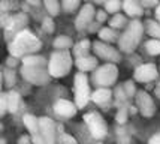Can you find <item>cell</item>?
<instances>
[{"mask_svg":"<svg viewBox=\"0 0 160 144\" xmlns=\"http://www.w3.org/2000/svg\"><path fill=\"white\" fill-rule=\"evenodd\" d=\"M41 41L36 36H33L27 30H21L14 38V42L9 45V53L15 57L22 54H30V53H36L41 48Z\"/></svg>","mask_w":160,"mask_h":144,"instance_id":"6da1fadb","label":"cell"},{"mask_svg":"<svg viewBox=\"0 0 160 144\" xmlns=\"http://www.w3.org/2000/svg\"><path fill=\"white\" fill-rule=\"evenodd\" d=\"M72 66V57L68 50H60L51 56L48 62V72L52 77H64L70 71Z\"/></svg>","mask_w":160,"mask_h":144,"instance_id":"7a4b0ae2","label":"cell"},{"mask_svg":"<svg viewBox=\"0 0 160 144\" xmlns=\"http://www.w3.org/2000/svg\"><path fill=\"white\" fill-rule=\"evenodd\" d=\"M142 24L139 21H132V24L129 26V29L124 32V35L120 38L118 47L121 51L124 53H132L133 50L136 48V45L139 44L141 36H142Z\"/></svg>","mask_w":160,"mask_h":144,"instance_id":"3957f363","label":"cell"},{"mask_svg":"<svg viewBox=\"0 0 160 144\" xmlns=\"http://www.w3.org/2000/svg\"><path fill=\"white\" fill-rule=\"evenodd\" d=\"M90 96V87H88V80L84 72H79L75 75V102L78 108H84L88 102Z\"/></svg>","mask_w":160,"mask_h":144,"instance_id":"277c9868","label":"cell"},{"mask_svg":"<svg viewBox=\"0 0 160 144\" xmlns=\"http://www.w3.org/2000/svg\"><path fill=\"white\" fill-rule=\"evenodd\" d=\"M117 80V68L115 65L106 63L93 74V81L98 84L99 87H109Z\"/></svg>","mask_w":160,"mask_h":144,"instance_id":"5b68a950","label":"cell"},{"mask_svg":"<svg viewBox=\"0 0 160 144\" xmlns=\"http://www.w3.org/2000/svg\"><path fill=\"white\" fill-rule=\"evenodd\" d=\"M85 123L90 129L91 135L94 138H103L106 135V125H105L103 119L99 116L98 113H88L84 117Z\"/></svg>","mask_w":160,"mask_h":144,"instance_id":"8992f818","label":"cell"},{"mask_svg":"<svg viewBox=\"0 0 160 144\" xmlns=\"http://www.w3.org/2000/svg\"><path fill=\"white\" fill-rule=\"evenodd\" d=\"M21 72H22V77H24L26 80H28L30 83L43 84V83L48 81L49 72L41 69V66H24Z\"/></svg>","mask_w":160,"mask_h":144,"instance_id":"52a82bcc","label":"cell"},{"mask_svg":"<svg viewBox=\"0 0 160 144\" xmlns=\"http://www.w3.org/2000/svg\"><path fill=\"white\" fill-rule=\"evenodd\" d=\"M39 128H41V138L43 144H56V132L54 123L48 117L39 119Z\"/></svg>","mask_w":160,"mask_h":144,"instance_id":"ba28073f","label":"cell"},{"mask_svg":"<svg viewBox=\"0 0 160 144\" xmlns=\"http://www.w3.org/2000/svg\"><path fill=\"white\" fill-rule=\"evenodd\" d=\"M136 102H138V107H139V111L142 113V116L150 117L154 114V110H156V108H154V102L148 93H145V92H138Z\"/></svg>","mask_w":160,"mask_h":144,"instance_id":"9c48e42d","label":"cell"},{"mask_svg":"<svg viewBox=\"0 0 160 144\" xmlns=\"http://www.w3.org/2000/svg\"><path fill=\"white\" fill-rule=\"evenodd\" d=\"M156 77H157V68L154 65H151V63L142 65V66H139L135 71V78L141 83L153 81Z\"/></svg>","mask_w":160,"mask_h":144,"instance_id":"30bf717a","label":"cell"},{"mask_svg":"<svg viewBox=\"0 0 160 144\" xmlns=\"http://www.w3.org/2000/svg\"><path fill=\"white\" fill-rule=\"evenodd\" d=\"M94 53L100 57V59H105V60H111V62H118L120 60V54L114 50V48L105 45L102 42H94Z\"/></svg>","mask_w":160,"mask_h":144,"instance_id":"8fae6325","label":"cell"},{"mask_svg":"<svg viewBox=\"0 0 160 144\" xmlns=\"http://www.w3.org/2000/svg\"><path fill=\"white\" fill-rule=\"evenodd\" d=\"M93 17H94V9H93V6H91V5H85V6L81 9V12L78 14L77 21H75L78 30H82V29L87 27V26L90 24V21L93 20Z\"/></svg>","mask_w":160,"mask_h":144,"instance_id":"7c38bea8","label":"cell"},{"mask_svg":"<svg viewBox=\"0 0 160 144\" xmlns=\"http://www.w3.org/2000/svg\"><path fill=\"white\" fill-rule=\"evenodd\" d=\"M54 111L62 117H72V116H75V113H77V107L72 102H69V101L62 99V101H58V102L56 104Z\"/></svg>","mask_w":160,"mask_h":144,"instance_id":"4fadbf2b","label":"cell"},{"mask_svg":"<svg viewBox=\"0 0 160 144\" xmlns=\"http://www.w3.org/2000/svg\"><path fill=\"white\" fill-rule=\"evenodd\" d=\"M123 8L127 12V15H130V17H139L142 14V5L138 0H124Z\"/></svg>","mask_w":160,"mask_h":144,"instance_id":"5bb4252c","label":"cell"},{"mask_svg":"<svg viewBox=\"0 0 160 144\" xmlns=\"http://www.w3.org/2000/svg\"><path fill=\"white\" fill-rule=\"evenodd\" d=\"M98 60L96 57H88V56H84V57H77V66L79 68V71H91V69H96Z\"/></svg>","mask_w":160,"mask_h":144,"instance_id":"9a60e30c","label":"cell"},{"mask_svg":"<svg viewBox=\"0 0 160 144\" xmlns=\"http://www.w3.org/2000/svg\"><path fill=\"white\" fill-rule=\"evenodd\" d=\"M91 99L96 104H105L111 99V92L106 89V87H100V89H98L91 95Z\"/></svg>","mask_w":160,"mask_h":144,"instance_id":"2e32d148","label":"cell"},{"mask_svg":"<svg viewBox=\"0 0 160 144\" xmlns=\"http://www.w3.org/2000/svg\"><path fill=\"white\" fill-rule=\"evenodd\" d=\"M18 105H20V95L17 92H9L8 93V110L15 113L18 110Z\"/></svg>","mask_w":160,"mask_h":144,"instance_id":"e0dca14e","label":"cell"},{"mask_svg":"<svg viewBox=\"0 0 160 144\" xmlns=\"http://www.w3.org/2000/svg\"><path fill=\"white\" fill-rule=\"evenodd\" d=\"M88 50H90V41H81L78 42L75 48H73V54L77 56V57H84V56H87L88 53Z\"/></svg>","mask_w":160,"mask_h":144,"instance_id":"ac0fdd59","label":"cell"},{"mask_svg":"<svg viewBox=\"0 0 160 144\" xmlns=\"http://www.w3.org/2000/svg\"><path fill=\"white\" fill-rule=\"evenodd\" d=\"M24 66H43L45 65V59L43 57H36V56H26L22 59Z\"/></svg>","mask_w":160,"mask_h":144,"instance_id":"d6986e66","label":"cell"},{"mask_svg":"<svg viewBox=\"0 0 160 144\" xmlns=\"http://www.w3.org/2000/svg\"><path fill=\"white\" fill-rule=\"evenodd\" d=\"M145 47H147V51L151 56L160 54V39H151V41H148L145 44Z\"/></svg>","mask_w":160,"mask_h":144,"instance_id":"ffe728a7","label":"cell"},{"mask_svg":"<svg viewBox=\"0 0 160 144\" xmlns=\"http://www.w3.org/2000/svg\"><path fill=\"white\" fill-rule=\"evenodd\" d=\"M72 45V39L68 38V36H60L54 41V47L58 48V50H68Z\"/></svg>","mask_w":160,"mask_h":144,"instance_id":"44dd1931","label":"cell"},{"mask_svg":"<svg viewBox=\"0 0 160 144\" xmlns=\"http://www.w3.org/2000/svg\"><path fill=\"white\" fill-rule=\"evenodd\" d=\"M99 36H100V39L102 41H106V42H111V41H114L115 39V32L112 30V27H105V29H102L100 32H99Z\"/></svg>","mask_w":160,"mask_h":144,"instance_id":"7402d4cb","label":"cell"},{"mask_svg":"<svg viewBox=\"0 0 160 144\" xmlns=\"http://www.w3.org/2000/svg\"><path fill=\"white\" fill-rule=\"evenodd\" d=\"M45 2V6L48 9V12L51 15H57L58 14V11H60V5H58V2L57 0H43Z\"/></svg>","mask_w":160,"mask_h":144,"instance_id":"603a6c76","label":"cell"},{"mask_svg":"<svg viewBox=\"0 0 160 144\" xmlns=\"http://www.w3.org/2000/svg\"><path fill=\"white\" fill-rule=\"evenodd\" d=\"M120 6H121L120 0H108V2L105 3V8H106V12H108V14H115L120 9Z\"/></svg>","mask_w":160,"mask_h":144,"instance_id":"cb8c5ba5","label":"cell"},{"mask_svg":"<svg viewBox=\"0 0 160 144\" xmlns=\"http://www.w3.org/2000/svg\"><path fill=\"white\" fill-rule=\"evenodd\" d=\"M148 24V33L151 35V36H154L156 39H160V24L157 23H154V21H148L147 23Z\"/></svg>","mask_w":160,"mask_h":144,"instance_id":"d4e9b609","label":"cell"},{"mask_svg":"<svg viewBox=\"0 0 160 144\" xmlns=\"http://www.w3.org/2000/svg\"><path fill=\"white\" fill-rule=\"evenodd\" d=\"M109 24H111L112 29H120V27H123V26L126 24V18L123 17V15L115 14L114 15V18L109 21Z\"/></svg>","mask_w":160,"mask_h":144,"instance_id":"484cf974","label":"cell"},{"mask_svg":"<svg viewBox=\"0 0 160 144\" xmlns=\"http://www.w3.org/2000/svg\"><path fill=\"white\" fill-rule=\"evenodd\" d=\"M62 5H63V9L66 12H72L75 11L79 5V0H62Z\"/></svg>","mask_w":160,"mask_h":144,"instance_id":"4316f807","label":"cell"},{"mask_svg":"<svg viewBox=\"0 0 160 144\" xmlns=\"http://www.w3.org/2000/svg\"><path fill=\"white\" fill-rule=\"evenodd\" d=\"M58 143L60 144H78L77 140L72 137V135H69V134H60L58 135Z\"/></svg>","mask_w":160,"mask_h":144,"instance_id":"83f0119b","label":"cell"},{"mask_svg":"<svg viewBox=\"0 0 160 144\" xmlns=\"http://www.w3.org/2000/svg\"><path fill=\"white\" fill-rule=\"evenodd\" d=\"M126 120H127V110L123 107V108H120L118 114H117V122L118 123H124Z\"/></svg>","mask_w":160,"mask_h":144,"instance_id":"f1b7e54d","label":"cell"},{"mask_svg":"<svg viewBox=\"0 0 160 144\" xmlns=\"http://www.w3.org/2000/svg\"><path fill=\"white\" fill-rule=\"evenodd\" d=\"M43 30H45V32H52V30H54V26H52V20H51V18H45V20H43Z\"/></svg>","mask_w":160,"mask_h":144,"instance_id":"f546056e","label":"cell"},{"mask_svg":"<svg viewBox=\"0 0 160 144\" xmlns=\"http://www.w3.org/2000/svg\"><path fill=\"white\" fill-rule=\"evenodd\" d=\"M124 89H126V95H127V98H130V96L135 93V87H133V83L132 81H127V83H126Z\"/></svg>","mask_w":160,"mask_h":144,"instance_id":"4dcf8cb0","label":"cell"},{"mask_svg":"<svg viewBox=\"0 0 160 144\" xmlns=\"http://www.w3.org/2000/svg\"><path fill=\"white\" fill-rule=\"evenodd\" d=\"M139 2L144 8H153L159 3V0H139Z\"/></svg>","mask_w":160,"mask_h":144,"instance_id":"1f68e13d","label":"cell"},{"mask_svg":"<svg viewBox=\"0 0 160 144\" xmlns=\"http://www.w3.org/2000/svg\"><path fill=\"white\" fill-rule=\"evenodd\" d=\"M8 111V95L3 93L2 95V114H5Z\"/></svg>","mask_w":160,"mask_h":144,"instance_id":"d6a6232c","label":"cell"},{"mask_svg":"<svg viewBox=\"0 0 160 144\" xmlns=\"http://www.w3.org/2000/svg\"><path fill=\"white\" fill-rule=\"evenodd\" d=\"M6 78H8V84H12L14 83V72H11V71H8L6 72Z\"/></svg>","mask_w":160,"mask_h":144,"instance_id":"836d02e7","label":"cell"},{"mask_svg":"<svg viewBox=\"0 0 160 144\" xmlns=\"http://www.w3.org/2000/svg\"><path fill=\"white\" fill-rule=\"evenodd\" d=\"M150 144H160V134H157V135L151 137V140H150Z\"/></svg>","mask_w":160,"mask_h":144,"instance_id":"e575fe53","label":"cell"},{"mask_svg":"<svg viewBox=\"0 0 160 144\" xmlns=\"http://www.w3.org/2000/svg\"><path fill=\"white\" fill-rule=\"evenodd\" d=\"M105 18H106V12H103V11H99V12H98V20L99 21H103Z\"/></svg>","mask_w":160,"mask_h":144,"instance_id":"d590c367","label":"cell"},{"mask_svg":"<svg viewBox=\"0 0 160 144\" xmlns=\"http://www.w3.org/2000/svg\"><path fill=\"white\" fill-rule=\"evenodd\" d=\"M28 141H30V138L26 135V137H21L20 141H18V144H28Z\"/></svg>","mask_w":160,"mask_h":144,"instance_id":"8d00e7d4","label":"cell"},{"mask_svg":"<svg viewBox=\"0 0 160 144\" xmlns=\"http://www.w3.org/2000/svg\"><path fill=\"white\" fill-rule=\"evenodd\" d=\"M156 18H157V23L160 24V5L157 6V9H156Z\"/></svg>","mask_w":160,"mask_h":144,"instance_id":"74e56055","label":"cell"},{"mask_svg":"<svg viewBox=\"0 0 160 144\" xmlns=\"http://www.w3.org/2000/svg\"><path fill=\"white\" fill-rule=\"evenodd\" d=\"M28 3H32V5H36V6H38V5H39V0H27Z\"/></svg>","mask_w":160,"mask_h":144,"instance_id":"f35d334b","label":"cell"},{"mask_svg":"<svg viewBox=\"0 0 160 144\" xmlns=\"http://www.w3.org/2000/svg\"><path fill=\"white\" fill-rule=\"evenodd\" d=\"M102 2H103V0H96V3H102Z\"/></svg>","mask_w":160,"mask_h":144,"instance_id":"ab89813d","label":"cell"}]
</instances>
